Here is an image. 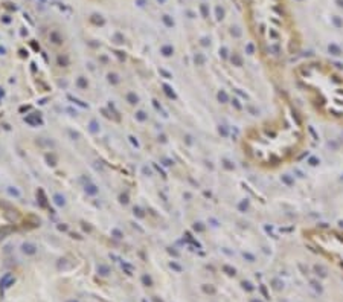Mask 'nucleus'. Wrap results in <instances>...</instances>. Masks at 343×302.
<instances>
[{"label": "nucleus", "instance_id": "obj_1", "mask_svg": "<svg viewBox=\"0 0 343 302\" xmlns=\"http://www.w3.org/2000/svg\"><path fill=\"white\" fill-rule=\"evenodd\" d=\"M239 3L264 63L284 72L302 47V35L288 0H239Z\"/></svg>", "mask_w": 343, "mask_h": 302}, {"label": "nucleus", "instance_id": "obj_2", "mask_svg": "<svg viewBox=\"0 0 343 302\" xmlns=\"http://www.w3.org/2000/svg\"><path fill=\"white\" fill-rule=\"evenodd\" d=\"M247 151L258 165L278 170L291 165L306 148L308 128L304 114L293 99L282 92L276 113L249 134Z\"/></svg>", "mask_w": 343, "mask_h": 302}, {"label": "nucleus", "instance_id": "obj_3", "mask_svg": "<svg viewBox=\"0 0 343 302\" xmlns=\"http://www.w3.org/2000/svg\"><path fill=\"white\" fill-rule=\"evenodd\" d=\"M293 84L317 118L343 127V70L319 58L304 60L291 69Z\"/></svg>", "mask_w": 343, "mask_h": 302}, {"label": "nucleus", "instance_id": "obj_4", "mask_svg": "<svg viewBox=\"0 0 343 302\" xmlns=\"http://www.w3.org/2000/svg\"><path fill=\"white\" fill-rule=\"evenodd\" d=\"M304 244L325 259L343 276V229L326 224H317L305 227L300 233Z\"/></svg>", "mask_w": 343, "mask_h": 302}, {"label": "nucleus", "instance_id": "obj_5", "mask_svg": "<svg viewBox=\"0 0 343 302\" xmlns=\"http://www.w3.org/2000/svg\"><path fill=\"white\" fill-rule=\"evenodd\" d=\"M12 282H14V276L9 275V273L5 275V276L0 279V285H3V287H9V284H12Z\"/></svg>", "mask_w": 343, "mask_h": 302}, {"label": "nucleus", "instance_id": "obj_6", "mask_svg": "<svg viewBox=\"0 0 343 302\" xmlns=\"http://www.w3.org/2000/svg\"><path fill=\"white\" fill-rule=\"evenodd\" d=\"M23 250L26 252V253H35V246H32V244H25Z\"/></svg>", "mask_w": 343, "mask_h": 302}, {"label": "nucleus", "instance_id": "obj_7", "mask_svg": "<svg viewBox=\"0 0 343 302\" xmlns=\"http://www.w3.org/2000/svg\"><path fill=\"white\" fill-rule=\"evenodd\" d=\"M12 232V227H5L3 230H0V238H3L5 235H8V233H11Z\"/></svg>", "mask_w": 343, "mask_h": 302}, {"label": "nucleus", "instance_id": "obj_8", "mask_svg": "<svg viewBox=\"0 0 343 302\" xmlns=\"http://www.w3.org/2000/svg\"><path fill=\"white\" fill-rule=\"evenodd\" d=\"M98 270H99L101 275H104V276H105V275H108V267H105V265H99Z\"/></svg>", "mask_w": 343, "mask_h": 302}, {"label": "nucleus", "instance_id": "obj_9", "mask_svg": "<svg viewBox=\"0 0 343 302\" xmlns=\"http://www.w3.org/2000/svg\"><path fill=\"white\" fill-rule=\"evenodd\" d=\"M55 203L58 206H63L64 205V198H61V195H55Z\"/></svg>", "mask_w": 343, "mask_h": 302}, {"label": "nucleus", "instance_id": "obj_10", "mask_svg": "<svg viewBox=\"0 0 343 302\" xmlns=\"http://www.w3.org/2000/svg\"><path fill=\"white\" fill-rule=\"evenodd\" d=\"M67 302H76V301H67Z\"/></svg>", "mask_w": 343, "mask_h": 302}]
</instances>
